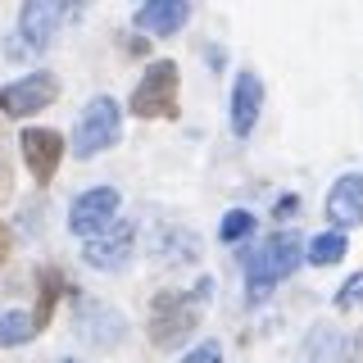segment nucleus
Masks as SVG:
<instances>
[{"instance_id":"nucleus-1","label":"nucleus","mask_w":363,"mask_h":363,"mask_svg":"<svg viewBox=\"0 0 363 363\" xmlns=\"http://www.w3.org/2000/svg\"><path fill=\"white\" fill-rule=\"evenodd\" d=\"M213 300V277H200L191 291H164L150 304V345L155 350H173L200 327L204 304Z\"/></svg>"},{"instance_id":"nucleus-2","label":"nucleus","mask_w":363,"mask_h":363,"mask_svg":"<svg viewBox=\"0 0 363 363\" xmlns=\"http://www.w3.org/2000/svg\"><path fill=\"white\" fill-rule=\"evenodd\" d=\"M304 259V241L300 232H277L268 236L255 255H245V291L250 300H268V291L277 286L281 277H291Z\"/></svg>"},{"instance_id":"nucleus-3","label":"nucleus","mask_w":363,"mask_h":363,"mask_svg":"<svg viewBox=\"0 0 363 363\" xmlns=\"http://www.w3.org/2000/svg\"><path fill=\"white\" fill-rule=\"evenodd\" d=\"M177 64L173 60H155L145 68V77L132 91V113L136 118H173L177 113Z\"/></svg>"},{"instance_id":"nucleus-4","label":"nucleus","mask_w":363,"mask_h":363,"mask_svg":"<svg viewBox=\"0 0 363 363\" xmlns=\"http://www.w3.org/2000/svg\"><path fill=\"white\" fill-rule=\"evenodd\" d=\"M118 132H123L118 105H113L109 96H96V100L82 109L77 128H73V155H77V159H91V155L109 150V145L118 141Z\"/></svg>"},{"instance_id":"nucleus-5","label":"nucleus","mask_w":363,"mask_h":363,"mask_svg":"<svg viewBox=\"0 0 363 363\" xmlns=\"http://www.w3.org/2000/svg\"><path fill=\"white\" fill-rule=\"evenodd\" d=\"M55 96H60V77L55 73H28V77H18V82H9L5 91H0V113L28 118V113L45 109Z\"/></svg>"},{"instance_id":"nucleus-6","label":"nucleus","mask_w":363,"mask_h":363,"mask_svg":"<svg viewBox=\"0 0 363 363\" xmlns=\"http://www.w3.org/2000/svg\"><path fill=\"white\" fill-rule=\"evenodd\" d=\"M113 213H118V191L113 186H91V191H82V196L73 200L68 227L91 241V236H100L105 227H113Z\"/></svg>"},{"instance_id":"nucleus-7","label":"nucleus","mask_w":363,"mask_h":363,"mask_svg":"<svg viewBox=\"0 0 363 363\" xmlns=\"http://www.w3.org/2000/svg\"><path fill=\"white\" fill-rule=\"evenodd\" d=\"M132 245H136V227L113 218V227H105L100 236H91V241H86L82 259H86L91 268H100V272H113V268H123L132 259Z\"/></svg>"},{"instance_id":"nucleus-8","label":"nucleus","mask_w":363,"mask_h":363,"mask_svg":"<svg viewBox=\"0 0 363 363\" xmlns=\"http://www.w3.org/2000/svg\"><path fill=\"white\" fill-rule=\"evenodd\" d=\"M128 332V323H123V313H113L109 304H96V300H82L77 304V336L86 340V345L96 350H113Z\"/></svg>"},{"instance_id":"nucleus-9","label":"nucleus","mask_w":363,"mask_h":363,"mask_svg":"<svg viewBox=\"0 0 363 363\" xmlns=\"http://www.w3.org/2000/svg\"><path fill=\"white\" fill-rule=\"evenodd\" d=\"M18 150H23V159H28L37 186H45V182L55 177V168H60V159H64V136L50 132V128H28L18 136Z\"/></svg>"},{"instance_id":"nucleus-10","label":"nucleus","mask_w":363,"mask_h":363,"mask_svg":"<svg viewBox=\"0 0 363 363\" xmlns=\"http://www.w3.org/2000/svg\"><path fill=\"white\" fill-rule=\"evenodd\" d=\"M64 18H68L64 5H55V0H37V5H23L18 32H23V41H28L32 50H45V45L55 41V32L64 28Z\"/></svg>"},{"instance_id":"nucleus-11","label":"nucleus","mask_w":363,"mask_h":363,"mask_svg":"<svg viewBox=\"0 0 363 363\" xmlns=\"http://www.w3.org/2000/svg\"><path fill=\"white\" fill-rule=\"evenodd\" d=\"M327 218L336 223V232H350V227L363 223V173H345L327 196Z\"/></svg>"},{"instance_id":"nucleus-12","label":"nucleus","mask_w":363,"mask_h":363,"mask_svg":"<svg viewBox=\"0 0 363 363\" xmlns=\"http://www.w3.org/2000/svg\"><path fill=\"white\" fill-rule=\"evenodd\" d=\"M259 109H264V82H259V73H241L232 86V132L250 136L259 123Z\"/></svg>"},{"instance_id":"nucleus-13","label":"nucleus","mask_w":363,"mask_h":363,"mask_svg":"<svg viewBox=\"0 0 363 363\" xmlns=\"http://www.w3.org/2000/svg\"><path fill=\"white\" fill-rule=\"evenodd\" d=\"M186 18H191L186 0H150V5L136 9V28H141V32H159V37H173Z\"/></svg>"},{"instance_id":"nucleus-14","label":"nucleus","mask_w":363,"mask_h":363,"mask_svg":"<svg viewBox=\"0 0 363 363\" xmlns=\"http://www.w3.org/2000/svg\"><path fill=\"white\" fill-rule=\"evenodd\" d=\"M37 291H41V300H37V313H32V327H50V318H55V300L64 295V272L60 268H41L37 272Z\"/></svg>"},{"instance_id":"nucleus-15","label":"nucleus","mask_w":363,"mask_h":363,"mask_svg":"<svg viewBox=\"0 0 363 363\" xmlns=\"http://www.w3.org/2000/svg\"><path fill=\"white\" fill-rule=\"evenodd\" d=\"M345 259V232H323V236H313L309 241V264L318 268H332Z\"/></svg>"},{"instance_id":"nucleus-16","label":"nucleus","mask_w":363,"mask_h":363,"mask_svg":"<svg viewBox=\"0 0 363 363\" xmlns=\"http://www.w3.org/2000/svg\"><path fill=\"white\" fill-rule=\"evenodd\" d=\"M28 336H37V327H32V318L28 313H0V345H23V340H28Z\"/></svg>"},{"instance_id":"nucleus-17","label":"nucleus","mask_w":363,"mask_h":363,"mask_svg":"<svg viewBox=\"0 0 363 363\" xmlns=\"http://www.w3.org/2000/svg\"><path fill=\"white\" fill-rule=\"evenodd\" d=\"M250 232H255V213H250V209H232L223 218V227H218L223 241H241V236H250Z\"/></svg>"},{"instance_id":"nucleus-18","label":"nucleus","mask_w":363,"mask_h":363,"mask_svg":"<svg viewBox=\"0 0 363 363\" xmlns=\"http://www.w3.org/2000/svg\"><path fill=\"white\" fill-rule=\"evenodd\" d=\"M359 300H363V272H359V277H350L345 286H340V295H336V309H354Z\"/></svg>"},{"instance_id":"nucleus-19","label":"nucleus","mask_w":363,"mask_h":363,"mask_svg":"<svg viewBox=\"0 0 363 363\" xmlns=\"http://www.w3.org/2000/svg\"><path fill=\"white\" fill-rule=\"evenodd\" d=\"M182 363H223V345L218 340H204V345H196Z\"/></svg>"},{"instance_id":"nucleus-20","label":"nucleus","mask_w":363,"mask_h":363,"mask_svg":"<svg viewBox=\"0 0 363 363\" xmlns=\"http://www.w3.org/2000/svg\"><path fill=\"white\" fill-rule=\"evenodd\" d=\"M9 196V168H5V159H0V200Z\"/></svg>"},{"instance_id":"nucleus-21","label":"nucleus","mask_w":363,"mask_h":363,"mask_svg":"<svg viewBox=\"0 0 363 363\" xmlns=\"http://www.w3.org/2000/svg\"><path fill=\"white\" fill-rule=\"evenodd\" d=\"M9 259V232H5V223H0V264Z\"/></svg>"},{"instance_id":"nucleus-22","label":"nucleus","mask_w":363,"mask_h":363,"mask_svg":"<svg viewBox=\"0 0 363 363\" xmlns=\"http://www.w3.org/2000/svg\"><path fill=\"white\" fill-rule=\"evenodd\" d=\"M64 363H77V359H64Z\"/></svg>"}]
</instances>
